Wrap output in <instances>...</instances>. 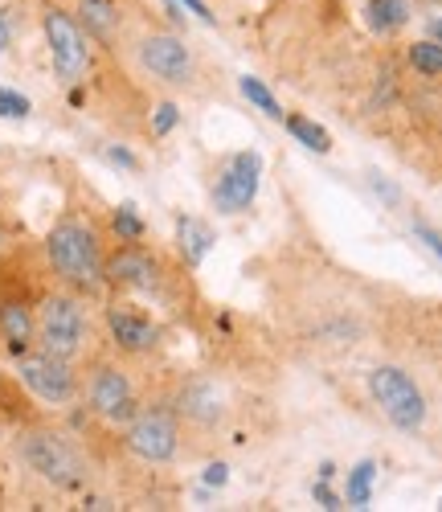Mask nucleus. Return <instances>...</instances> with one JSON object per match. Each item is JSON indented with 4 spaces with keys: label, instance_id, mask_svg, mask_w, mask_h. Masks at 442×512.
<instances>
[{
    "label": "nucleus",
    "instance_id": "obj_12",
    "mask_svg": "<svg viewBox=\"0 0 442 512\" xmlns=\"http://www.w3.org/2000/svg\"><path fill=\"white\" fill-rule=\"evenodd\" d=\"M107 332L115 340V349H123V353H152L160 345V324L131 304L107 308Z\"/></svg>",
    "mask_w": 442,
    "mask_h": 512
},
{
    "label": "nucleus",
    "instance_id": "obj_30",
    "mask_svg": "<svg viewBox=\"0 0 442 512\" xmlns=\"http://www.w3.org/2000/svg\"><path fill=\"white\" fill-rule=\"evenodd\" d=\"M9 41H13V29H9V21H5V17H0V54L9 50Z\"/></svg>",
    "mask_w": 442,
    "mask_h": 512
},
{
    "label": "nucleus",
    "instance_id": "obj_13",
    "mask_svg": "<svg viewBox=\"0 0 442 512\" xmlns=\"http://www.w3.org/2000/svg\"><path fill=\"white\" fill-rule=\"evenodd\" d=\"M176 418H185L193 426H217L221 418H226V394H221L213 381L205 377H193L181 386V394H176Z\"/></svg>",
    "mask_w": 442,
    "mask_h": 512
},
{
    "label": "nucleus",
    "instance_id": "obj_21",
    "mask_svg": "<svg viewBox=\"0 0 442 512\" xmlns=\"http://www.w3.org/2000/svg\"><path fill=\"white\" fill-rule=\"evenodd\" d=\"M238 87H242V95H246V99H250V103L262 111V115H267V119H287V111L275 103V95H271L267 87H262L258 78H250V74H246V78L238 82Z\"/></svg>",
    "mask_w": 442,
    "mask_h": 512
},
{
    "label": "nucleus",
    "instance_id": "obj_11",
    "mask_svg": "<svg viewBox=\"0 0 442 512\" xmlns=\"http://www.w3.org/2000/svg\"><path fill=\"white\" fill-rule=\"evenodd\" d=\"M164 279L156 254H148L140 242H123L115 254H107V283L131 287V291H156Z\"/></svg>",
    "mask_w": 442,
    "mask_h": 512
},
{
    "label": "nucleus",
    "instance_id": "obj_9",
    "mask_svg": "<svg viewBox=\"0 0 442 512\" xmlns=\"http://www.w3.org/2000/svg\"><path fill=\"white\" fill-rule=\"evenodd\" d=\"M82 398H86V406H91V414H99L107 422H131L140 410L131 377L111 361H99L91 369V377H86V386H82Z\"/></svg>",
    "mask_w": 442,
    "mask_h": 512
},
{
    "label": "nucleus",
    "instance_id": "obj_6",
    "mask_svg": "<svg viewBox=\"0 0 442 512\" xmlns=\"http://www.w3.org/2000/svg\"><path fill=\"white\" fill-rule=\"evenodd\" d=\"M123 443L144 463H172L176 451H181V418L168 406H144L127 422Z\"/></svg>",
    "mask_w": 442,
    "mask_h": 512
},
{
    "label": "nucleus",
    "instance_id": "obj_8",
    "mask_svg": "<svg viewBox=\"0 0 442 512\" xmlns=\"http://www.w3.org/2000/svg\"><path fill=\"white\" fill-rule=\"evenodd\" d=\"M136 62L144 74H152L164 87H189L193 82V50L185 46V37L176 33H144L136 41Z\"/></svg>",
    "mask_w": 442,
    "mask_h": 512
},
{
    "label": "nucleus",
    "instance_id": "obj_15",
    "mask_svg": "<svg viewBox=\"0 0 442 512\" xmlns=\"http://www.w3.org/2000/svg\"><path fill=\"white\" fill-rule=\"evenodd\" d=\"M176 242H181L185 263L197 267L205 254L213 250V230H209L201 218H181V222H176Z\"/></svg>",
    "mask_w": 442,
    "mask_h": 512
},
{
    "label": "nucleus",
    "instance_id": "obj_10",
    "mask_svg": "<svg viewBox=\"0 0 442 512\" xmlns=\"http://www.w3.org/2000/svg\"><path fill=\"white\" fill-rule=\"evenodd\" d=\"M258 181H262V156L258 152H234L226 160V168L217 173L213 185V205L217 213H246L258 197Z\"/></svg>",
    "mask_w": 442,
    "mask_h": 512
},
{
    "label": "nucleus",
    "instance_id": "obj_20",
    "mask_svg": "<svg viewBox=\"0 0 442 512\" xmlns=\"http://www.w3.org/2000/svg\"><path fill=\"white\" fill-rule=\"evenodd\" d=\"M410 66H414L418 74H426V78L442 74V46H438L434 37H426V41H414V46H410Z\"/></svg>",
    "mask_w": 442,
    "mask_h": 512
},
{
    "label": "nucleus",
    "instance_id": "obj_2",
    "mask_svg": "<svg viewBox=\"0 0 442 512\" xmlns=\"http://www.w3.org/2000/svg\"><path fill=\"white\" fill-rule=\"evenodd\" d=\"M33 316H37V345L46 353L78 361L91 349V316H86L74 291H50Z\"/></svg>",
    "mask_w": 442,
    "mask_h": 512
},
{
    "label": "nucleus",
    "instance_id": "obj_18",
    "mask_svg": "<svg viewBox=\"0 0 442 512\" xmlns=\"http://www.w3.org/2000/svg\"><path fill=\"white\" fill-rule=\"evenodd\" d=\"M283 123H287V132H291V136H295L303 148H312V152H320V156H324V152H332V136L324 132L320 123L303 119V115H287Z\"/></svg>",
    "mask_w": 442,
    "mask_h": 512
},
{
    "label": "nucleus",
    "instance_id": "obj_31",
    "mask_svg": "<svg viewBox=\"0 0 442 512\" xmlns=\"http://www.w3.org/2000/svg\"><path fill=\"white\" fill-rule=\"evenodd\" d=\"M426 29H430V37H434L438 46H442V17H430V25H426Z\"/></svg>",
    "mask_w": 442,
    "mask_h": 512
},
{
    "label": "nucleus",
    "instance_id": "obj_28",
    "mask_svg": "<svg viewBox=\"0 0 442 512\" xmlns=\"http://www.w3.org/2000/svg\"><path fill=\"white\" fill-rule=\"evenodd\" d=\"M107 160H115V164H123V168H140V160L131 156L127 148H107Z\"/></svg>",
    "mask_w": 442,
    "mask_h": 512
},
{
    "label": "nucleus",
    "instance_id": "obj_23",
    "mask_svg": "<svg viewBox=\"0 0 442 512\" xmlns=\"http://www.w3.org/2000/svg\"><path fill=\"white\" fill-rule=\"evenodd\" d=\"M0 115H5V119H25L29 115V99L9 91V87H0Z\"/></svg>",
    "mask_w": 442,
    "mask_h": 512
},
{
    "label": "nucleus",
    "instance_id": "obj_5",
    "mask_svg": "<svg viewBox=\"0 0 442 512\" xmlns=\"http://www.w3.org/2000/svg\"><path fill=\"white\" fill-rule=\"evenodd\" d=\"M41 29H46V41H50L58 82H66V87L82 82L86 70H91V33L82 29V21H74L66 9H46Z\"/></svg>",
    "mask_w": 442,
    "mask_h": 512
},
{
    "label": "nucleus",
    "instance_id": "obj_24",
    "mask_svg": "<svg viewBox=\"0 0 442 512\" xmlns=\"http://www.w3.org/2000/svg\"><path fill=\"white\" fill-rule=\"evenodd\" d=\"M176 123H181V111H176V103H160L156 115H152V132L156 136H168Z\"/></svg>",
    "mask_w": 442,
    "mask_h": 512
},
{
    "label": "nucleus",
    "instance_id": "obj_25",
    "mask_svg": "<svg viewBox=\"0 0 442 512\" xmlns=\"http://www.w3.org/2000/svg\"><path fill=\"white\" fill-rule=\"evenodd\" d=\"M414 234H418V238H422V242H426V246L438 254V259H442V234H438V230H430L426 222H418V226H414Z\"/></svg>",
    "mask_w": 442,
    "mask_h": 512
},
{
    "label": "nucleus",
    "instance_id": "obj_27",
    "mask_svg": "<svg viewBox=\"0 0 442 512\" xmlns=\"http://www.w3.org/2000/svg\"><path fill=\"white\" fill-rule=\"evenodd\" d=\"M226 480H230V467H226V463H209V467H205V484L221 488Z\"/></svg>",
    "mask_w": 442,
    "mask_h": 512
},
{
    "label": "nucleus",
    "instance_id": "obj_3",
    "mask_svg": "<svg viewBox=\"0 0 442 512\" xmlns=\"http://www.w3.org/2000/svg\"><path fill=\"white\" fill-rule=\"evenodd\" d=\"M21 459L29 463V472H37L46 484L54 488H82L86 484V463L74 451L70 439H62L58 431H25L17 443Z\"/></svg>",
    "mask_w": 442,
    "mask_h": 512
},
{
    "label": "nucleus",
    "instance_id": "obj_14",
    "mask_svg": "<svg viewBox=\"0 0 442 512\" xmlns=\"http://www.w3.org/2000/svg\"><path fill=\"white\" fill-rule=\"evenodd\" d=\"M0 336H5V345H9L13 357L29 353V345L37 340V316L21 300H5L0 304Z\"/></svg>",
    "mask_w": 442,
    "mask_h": 512
},
{
    "label": "nucleus",
    "instance_id": "obj_29",
    "mask_svg": "<svg viewBox=\"0 0 442 512\" xmlns=\"http://www.w3.org/2000/svg\"><path fill=\"white\" fill-rule=\"evenodd\" d=\"M181 5H185V9H189V13H197V17H201V21H209V25H213V13H209V9H205V0H181Z\"/></svg>",
    "mask_w": 442,
    "mask_h": 512
},
{
    "label": "nucleus",
    "instance_id": "obj_17",
    "mask_svg": "<svg viewBox=\"0 0 442 512\" xmlns=\"http://www.w3.org/2000/svg\"><path fill=\"white\" fill-rule=\"evenodd\" d=\"M115 21H119V13H115V5L111 0H82V25H86V33H95V37H115Z\"/></svg>",
    "mask_w": 442,
    "mask_h": 512
},
{
    "label": "nucleus",
    "instance_id": "obj_16",
    "mask_svg": "<svg viewBox=\"0 0 442 512\" xmlns=\"http://www.w3.org/2000/svg\"><path fill=\"white\" fill-rule=\"evenodd\" d=\"M410 21V5L406 0H369V25L377 33H393Z\"/></svg>",
    "mask_w": 442,
    "mask_h": 512
},
{
    "label": "nucleus",
    "instance_id": "obj_26",
    "mask_svg": "<svg viewBox=\"0 0 442 512\" xmlns=\"http://www.w3.org/2000/svg\"><path fill=\"white\" fill-rule=\"evenodd\" d=\"M312 496H316V504H320V508H340V496L328 488V480H320V484L312 488Z\"/></svg>",
    "mask_w": 442,
    "mask_h": 512
},
{
    "label": "nucleus",
    "instance_id": "obj_7",
    "mask_svg": "<svg viewBox=\"0 0 442 512\" xmlns=\"http://www.w3.org/2000/svg\"><path fill=\"white\" fill-rule=\"evenodd\" d=\"M17 377L25 381V390L33 398H41L46 406H70L78 398V369L74 361L66 357H54L46 349H37V353H21L17 357Z\"/></svg>",
    "mask_w": 442,
    "mask_h": 512
},
{
    "label": "nucleus",
    "instance_id": "obj_32",
    "mask_svg": "<svg viewBox=\"0 0 442 512\" xmlns=\"http://www.w3.org/2000/svg\"><path fill=\"white\" fill-rule=\"evenodd\" d=\"M438 508H442V500H438Z\"/></svg>",
    "mask_w": 442,
    "mask_h": 512
},
{
    "label": "nucleus",
    "instance_id": "obj_4",
    "mask_svg": "<svg viewBox=\"0 0 442 512\" xmlns=\"http://www.w3.org/2000/svg\"><path fill=\"white\" fill-rule=\"evenodd\" d=\"M369 398L381 406V414L397 426V431H418L426 422V398L414 386V377L397 365H377L369 373Z\"/></svg>",
    "mask_w": 442,
    "mask_h": 512
},
{
    "label": "nucleus",
    "instance_id": "obj_1",
    "mask_svg": "<svg viewBox=\"0 0 442 512\" xmlns=\"http://www.w3.org/2000/svg\"><path fill=\"white\" fill-rule=\"evenodd\" d=\"M46 259L70 291L99 295L107 287V259H103L99 234L82 218H74V213H66V218L54 222V230L46 234Z\"/></svg>",
    "mask_w": 442,
    "mask_h": 512
},
{
    "label": "nucleus",
    "instance_id": "obj_19",
    "mask_svg": "<svg viewBox=\"0 0 442 512\" xmlns=\"http://www.w3.org/2000/svg\"><path fill=\"white\" fill-rule=\"evenodd\" d=\"M373 480H377V463L373 459H361L348 472V504L352 508H365L373 500Z\"/></svg>",
    "mask_w": 442,
    "mask_h": 512
},
{
    "label": "nucleus",
    "instance_id": "obj_22",
    "mask_svg": "<svg viewBox=\"0 0 442 512\" xmlns=\"http://www.w3.org/2000/svg\"><path fill=\"white\" fill-rule=\"evenodd\" d=\"M111 230H115L119 242H140V238H144V222H140L136 205H119V209L111 213Z\"/></svg>",
    "mask_w": 442,
    "mask_h": 512
}]
</instances>
